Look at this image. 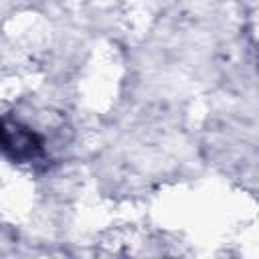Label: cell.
<instances>
[{
    "mask_svg": "<svg viewBox=\"0 0 259 259\" xmlns=\"http://www.w3.org/2000/svg\"><path fill=\"white\" fill-rule=\"evenodd\" d=\"M0 154L12 162H34L45 154V140L34 130L0 115Z\"/></svg>",
    "mask_w": 259,
    "mask_h": 259,
    "instance_id": "1",
    "label": "cell"
}]
</instances>
